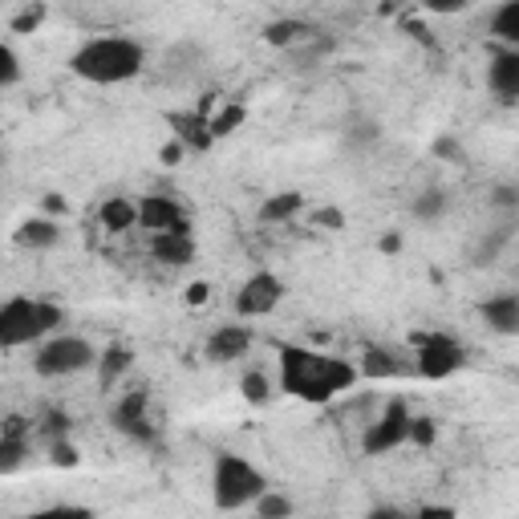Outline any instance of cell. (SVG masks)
I'll use <instances>...</instances> for the list:
<instances>
[{"label":"cell","mask_w":519,"mask_h":519,"mask_svg":"<svg viewBox=\"0 0 519 519\" xmlns=\"http://www.w3.org/2000/svg\"><path fill=\"white\" fill-rule=\"evenodd\" d=\"M357 378H361V369L349 357L305 349V345L280 349V390L288 398L309 402V406H325V402L341 398L345 390L357 386Z\"/></svg>","instance_id":"6da1fadb"},{"label":"cell","mask_w":519,"mask_h":519,"mask_svg":"<svg viewBox=\"0 0 519 519\" xmlns=\"http://www.w3.org/2000/svg\"><path fill=\"white\" fill-rule=\"evenodd\" d=\"M69 73L90 86H122L146 69V49L134 37H90L69 53Z\"/></svg>","instance_id":"7a4b0ae2"},{"label":"cell","mask_w":519,"mask_h":519,"mask_svg":"<svg viewBox=\"0 0 519 519\" xmlns=\"http://www.w3.org/2000/svg\"><path fill=\"white\" fill-rule=\"evenodd\" d=\"M65 325V309L41 296H13L0 309V345L21 349V345H41Z\"/></svg>","instance_id":"3957f363"},{"label":"cell","mask_w":519,"mask_h":519,"mask_svg":"<svg viewBox=\"0 0 519 519\" xmlns=\"http://www.w3.org/2000/svg\"><path fill=\"white\" fill-rule=\"evenodd\" d=\"M268 491V479L260 467H252L244 455H215L211 463V499L219 511H240V507H252L260 495Z\"/></svg>","instance_id":"277c9868"},{"label":"cell","mask_w":519,"mask_h":519,"mask_svg":"<svg viewBox=\"0 0 519 519\" xmlns=\"http://www.w3.org/2000/svg\"><path fill=\"white\" fill-rule=\"evenodd\" d=\"M102 349L78 333H53L37 345L33 353V374L37 378H73L86 374V369H98Z\"/></svg>","instance_id":"5b68a950"},{"label":"cell","mask_w":519,"mask_h":519,"mask_svg":"<svg viewBox=\"0 0 519 519\" xmlns=\"http://www.w3.org/2000/svg\"><path fill=\"white\" fill-rule=\"evenodd\" d=\"M414 374L422 382H447L455 378L459 369H467V345L451 333H438V329H426V333H414Z\"/></svg>","instance_id":"8992f818"},{"label":"cell","mask_w":519,"mask_h":519,"mask_svg":"<svg viewBox=\"0 0 519 519\" xmlns=\"http://www.w3.org/2000/svg\"><path fill=\"white\" fill-rule=\"evenodd\" d=\"M110 426H114L122 438L138 442V447H155V442H159V426H155V418H151V390H146V386L126 390V394L110 406Z\"/></svg>","instance_id":"52a82bcc"},{"label":"cell","mask_w":519,"mask_h":519,"mask_svg":"<svg viewBox=\"0 0 519 519\" xmlns=\"http://www.w3.org/2000/svg\"><path fill=\"white\" fill-rule=\"evenodd\" d=\"M410 406L402 402V398H394V402H386V410L365 426V434H361V451L369 455V459H382V455H394L398 447H406L410 442Z\"/></svg>","instance_id":"ba28073f"},{"label":"cell","mask_w":519,"mask_h":519,"mask_svg":"<svg viewBox=\"0 0 519 519\" xmlns=\"http://www.w3.org/2000/svg\"><path fill=\"white\" fill-rule=\"evenodd\" d=\"M280 301H284V280H280L272 268H260V272H252V276L240 284V292H236V313H240L244 321H260V317L276 313Z\"/></svg>","instance_id":"9c48e42d"},{"label":"cell","mask_w":519,"mask_h":519,"mask_svg":"<svg viewBox=\"0 0 519 519\" xmlns=\"http://www.w3.org/2000/svg\"><path fill=\"white\" fill-rule=\"evenodd\" d=\"M138 228L163 236V232H191V215L171 195H142L138 199Z\"/></svg>","instance_id":"30bf717a"},{"label":"cell","mask_w":519,"mask_h":519,"mask_svg":"<svg viewBox=\"0 0 519 519\" xmlns=\"http://www.w3.org/2000/svg\"><path fill=\"white\" fill-rule=\"evenodd\" d=\"M33 422H25L21 414H5V426H0V475H17L21 463L33 451Z\"/></svg>","instance_id":"8fae6325"},{"label":"cell","mask_w":519,"mask_h":519,"mask_svg":"<svg viewBox=\"0 0 519 519\" xmlns=\"http://www.w3.org/2000/svg\"><path fill=\"white\" fill-rule=\"evenodd\" d=\"M167 130L195 155H207L211 146L219 142L215 130H211V114H203V110H171L167 114Z\"/></svg>","instance_id":"7c38bea8"},{"label":"cell","mask_w":519,"mask_h":519,"mask_svg":"<svg viewBox=\"0 0 519 519\" xmlns=\"http://www.w3.org/2000/svg\"><path fill=\"white\" fill-rule=\"evenodd\" d=\"M252 341H256V337H252V329H248V325H219V329L207 337L203 353H207V361L228 365V361H240V357H248Z\"/></svg>","instance_id":"4fadbf2b"},{"label":"cell","mask_w":519,"mask_h":519,"mask_svg":"<svg viewBox=\"0 0 519 519\" xmlns=\"http://www.w3.org/2000/svg\"><path fill=\"white\" fill-rule=\"evenodd\" d=\"M479 317L499 337H519V292H495L479 305Z\"/></svg>","instance_id":"5bb4252c"},{"label":"cell","mask_w":519,"mask_h":519,"mask_svg":"<svg viewBox=\"0 0 519 519\" xmlns=\"http://www.w3.org/2000/svg\"><path fill=\"white\" fill-rule=\"evenodd\" d=\"M487 90L503 102H515L519 98V49H503L491 57L487 65Z\"/></svg>","instance_id":"9a60e30c"},{"label":"cell","mask_w":519,"mask_h":519,"mask_svg":"<svg viewBox=\"0 0 519 519\" xmlns=\"http://www.w3.org/2000/svg\"><path fill=\"white\" fill-rule=\"evenodd\" d=\"M151 256H155L159 264L187 268V264L199 256L195 232H163V236H151Z\"/></svg>","instance_id":"2e32d148"},{"label":"cell","mask_w":519,"mask_h":519,"mask_svg":"<svg viewBox=\"0 0 519 519\" xmlns=\"http://www.w3.org/2000/svg\"><path fill=\"white\" fill-rule=\"evenodd\" d=\"M130 369H134V349L122 345V341H110L98 357V390L110 394L122 378H130Z\"/></svg>","instance_id":"e0dca14e"},{"label":"cell","mask_w":519,"mask_h":519,"mask_svg":"<svg viewBox=\"0 0 519 519\" xmlns=\"http://www.w3.org/2000/svg\"><path fill=\"white\" fill-rule=\"evenodd\" d=\"M357 369L365 382H390V378H402L406 365L398 361V353H390L386 345H365L361 357H357Z\"/></svg>","instance_id":"ac0fdd59"},{"label":"cell","mask_w":519,"mask_h":519,"mask_svg":"<svg viewBox=\"0 0 519 519\" xmlns=\"http://www.w3.org/2000/svg\"><path fill=\"white\" fill-rule=\"evenodd\" d=\"M17 248H25V252H49V248H57L61 244V224L53 215H33V219H25V224L17 228Z\"/></svg>","instance_id":"d6986e66"},{"label":"cell","mask_w":519,"mask_h":519,"mask_svg":"<svg viewBox=\"0 0 519 519\" xmlns=\"http://www.w3.org/2000/svg\"><path fill=\"white\" fill-rule=\"evenodd\" d=\"M272 49H296V45H305L317 37V25L301 21V17H280V21H268L264 33H260Z\"/></svg>","instance_id":"ffe728a7"},{"label":"cell","mask_w":519,"mask_h":519,"mask_svg":"<svg viewBox=\"0 0 519 519\" xmlns=\"http://www.w3.org/2000/svg\"><path fill=\"white\" fill-rule=\"evenodd\" d=\"M98 224H102L110 236H122V232L138 228V199H130V195H110V199H102Z\"/></svg>","instance_id":"44dd1931"},{"label":"cell","mask_w":519,"mask_h":519,"mask_svg":"<svg viewBox=\"0 0 519 519\" xmlns=\"http://www.w3.org/2000/svg\"><path fill=\"white\" fill-rule=\"evenodd\" d=\"M305 211V195L301 191H276L260 203V224H288L292 215Z\"/></svg>","instance_id":"7402d4cb"},{"label":"cell","mask_w":519,"mask_h":519,"mask_svg":"<svg viewBox=\"0 0 519 519\" xmlns=\"http://www.w3.org/2000/svg\"><path fill=\"white\" fill-rule=\"evenodd\" d=\"M491 37L507 49H519V0H503L491 13Z\"/></svg>","instance_id":"603a6c76"},{"label":"cell","mask_w":519,"mask_h":519,"mask_svg":"<svg viewBox=\"0 0 519 519\" xmlns=\"http://www.w3.org/2000/svg\"><path fill=\"white\" fill-rule=\"evenodd\" d=\"M447 207H451V195L442 191V187H426L418 199H414V219H422V224H434V219H442L447 215Z\"/></svg>","instance_id":"cb8c5ba5"},{"label":"cell","mask_w":519,"mask_h":519,"mask_svg":"<svg viewBox=\"0 0 519 519\" xmlns=\"http://www.w3.org/2000/svg\"><path fill=\"white\" fill-rule=\"evenodd\" d=\"M45 17H49V5H45V0H29L21 13L9 17V33H13V37H33V33L45 25Z\"/></svg>","instance_id":"d4e9b609"},{"label":"cell","mask_w":519,"mask_h":519,"mask_svg":"<svg viewBox=\"0 0 519 519\" xmlns=\"http://www.w3.org/2000/svg\"><path fill=\"white\" fill-rule=\"evenodd\" d=\"M248 122V106L244 102H224L215 114H211V130H215V138H232L240 126Z\"/></svg>","instance_id":"484cf974"},{"label":"cell","mask_w":519,"mask_h":519,"mask_svg":"<svg viewBox=\"0 0 519 519\" xmlns=\"http://www.w3.org/2000/svg\"><path fill=\"white\" fill-rule=\"evenodd\" d=\"M240 394H244L248 406H268L272 394H276V386H272V378L264 374V369H248V374L240 378Z\"/></svg>","instance_id":"4316f807"},{"label":"cell","mask_w":519,"mask_h":519,"mask_svg":"<svg viewBox=\"0 0 519 519\" xmlns=\"http://www.w3.org/2000/svg\"><path fill=\"white\" fill-rule=\"evenodd\" d=\"M252 507H256V515H260V519H288V515L296 511V507H292V499H288V495H280V491H272V487H268V491H264Z\"/></svg>","instance_id":"83f0119b"},{"label":"cell","mask_w":519,"mask_h":519,"mask_svg":"<svg viewBox=\"0 0 519 519\" xmlns=\"http://www.w3.org/2000/svg\"><path fill=\"white\" fill-rule=\"evenodd\" d=\"M434 442H438V422H434L430 414H414V418H410V447L430 451Z\"/></svg>","instance_id":"f1b7e54d"},{"label":"cell","mask_w":519,"mask_h":519,"mask_svg":"<svg viewBox=\"0 0 519 519\" xmlns=\"http://www.w3.org/2000/svg\"><path fill=\"white\" fill-rule=\"evenodd\" d=\"M21 82V53L13 49V41L0 45V86L13 90Z\"/></svg>","instance_id":"f546056e"},{"label":"cell","mask_w":519,"mask_h":519,"mask_svg":"<svg viewBox=\"0 0 519 519\" xmlns=\"http://www.w3.org/2000/svg\"><path fill=\"white\" fill-rule=\"evenodd\" d=\"M37 430L53 442V438H69V430H73V418L65 414V410H45V418L37 422Z\"/></svg>","instance_id":"4dcf8cb0"},{"label":"cell","mask_w":519,"mask_h":519,"mask_svg":"<svg viewBox=\"0 0 519 519\" xmlns=\"http://www.w3.org/2000/svg\"><path fill=\"white\" fill-rule=\"evenodd\" d=\"M49 463L69 471V467H78V463H82V451L73 447L69 438H53V442H49Z\"/></svg>","instance_id":"1f68e13d"},{"label":"cell","mask_w":519,"mask_h":519,"mask_svg":"<svg viewBox=\"0 0 519 519\" xmlns=\"http://www.w3.org/2000/svg\"><path fill=\"white\" fill-rule=\"evenodd\" d=\"M418 5L426 13H434V17H455V13H467L475 0H418Z\"/></svg>","instance_id":"d6a6232c"},{"label":"cell","mask_w":519,"mask_h":519,"mask_svg":"<svg viewBox=\"0 0 519 519\" xmlns=\"http://www.w3.org/2000/svg\"><path fill=\"white\" fill-rule=\"evenodd\" d=\"M187 155H191V151H187V146H183V142H179L175 134H171V138H167V142L159 146V163H163V167H179V163H183Z\"/></svg>","instance_id":"836d02e7"},{"label":"cell","mask_w":519,"mask_h":519,"mask_svg":"<svg viewBox=\"0 0 519 519\" xmlns=\"http://www.w3.org/2000/svg\"><path fill=\"white\" fill-rule=\"evenodd\" d=\"M183 301H187V309L211 305V284H207V280H191V284L183 288Z\"/></svg>","instance_id":"e575fe53"},{"label":"cell","mask_w":519,"mask_h":519,"mask_svg":"<svg viewBox=\"0 0 519 519\" xmlns=\"http://www.w3.org/2000/svg\"><path fill=\"white\" fill-rule=\"evenodd\" d=\"M317 228L341 232V228H345V211H341V207H321V211H317Z\"/></svg>","instance_id":"d590c367"},{"label":"cell","mask_w":519,"mask_h":519,"mask_svg":"<svg viewBox=\"0 0 519 519\" xmlns=\"http://www.w3.org/2000/svg\"><path fill=\"white\" fill-rule=\"evenodd\" d=\"M41 207H45V215H53V219H65V215H69V199L57 195V191L41 195Z\"/></svg>","instance_id":"8d00e7d4"},{"label":"cell","mask_w":519,"mask_h":519,"mask_svg":"<svg viewBox=\"0 0 519 519\" xmlns=\"http://www.w3.org/2000/svg\"><path fill=\"white\" fill-rule=\"evenodd\" d=\"M434 155H442V159H455V163H463V146H459L455 138H438V142H434Z\"/></svg>","instance_id":"74e56055"},{"label":"cell","mask_w":519,"mask_h":519,"mask_svg":"<svg viewBox=\"0 0 519 519\" xmlns=\"http://www.w3.org/2000/svg\"><path fill=\"white\" fill-rule=\"evenodd\" d=\"M491 203L495 207H519V187H495Z\"/></svg>","instance_id":"f35d334b"},{"label":"cell","mask_w":519,"mask_h":519,"mask_svg":"<svg viewBox=\"0 0 519 519\" xmlns=\"http://www.w3.org/2000/svg\"><path fill=\"white\" fill-rule=\"evenodd\" d=\"M378 252H382V256H398V252H402V236H398V232L382 236V240H378Z\"/></svg>","instance_id":"ab89813d"},{"label":"cell","mask_w":519,"mask_h":519,"mask_svg":"<svg viewBox=\"0 0 519 519\" xmlns=\"http://www.w3.org/2000/svg\"><path fill=\"white\" fill-rule=\"evenodd\" d=\"M45 515H65V519H69V515H82V519H86V515H94V511H90V507H73V503H57V507H49Z\"/></svg>","instance_id":"60d3db41"},{"label":"cell","mask_w":519,"mask_h":519,"mask_svg":"<svg viewBox=\"0 0 519 519\" xmlns=\"http://www.w3.org/2000/svg\"><path fill=\"white\" fill-rule=\"evenodd\" d=\"M418 515H422V519H426V515H447V519H451V515H455V507H451V503H422V507H418Z\"/></svg>","instance_id":"b9f144b4"},{"label":"cell","mask_w":519,"mask_h":519,"mask_svg":"<svg viewBox=\"0 0 519 519\" xmlns=\"http://www.w3.org/2000/svg\"><path fill=\"white\" fill-rule=\"evenodd\" d=\"M349 138H353V142H357V138H361V142H374V138H378V126H374V122H361V126H353Z\"/></svg>","instance_id":"7bdbcfd3"},{"label":"cell","mask_w":519,"mask_h":519,"mask_svg":"<svg viewBox=\"0 0 519 519\" xmlns=\"http://www.w3.org/2000/svg\"><path fill=\"white\" fill-rule=\"evenodd\" d=\"M398 507H369V519H398Z\"/></svg>","instance_id":"ee69618b"}]
</instances>
